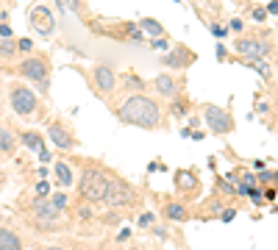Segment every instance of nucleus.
<instances>
[{"label": "nucleus", "instance_id": "f257e3e1", "mask_svg": "<svg viewBox=\"0 0 278 250\" xmlns=\"http://www.w3.org/2000/svg\"><path fill=\"white\" fill-rule=\"evenodd\" d=\"M117 120L126 125H134V128L153 131L162 122V109H159V103L153 98H147L142 92H131L117 106Z\"/></svg>", "mask_w": 278, "mask_h": 250}, {"label": "nucleus", "instance_id": "f03ea898", "mask_svg": "<svg viewBox=\"0 0 278 250\" xmlns=\"http://www.w3.org/2000/svg\"><path fill=\"white\" fill-rule=\"evenodd\" d=\"M106 189H109V175L98 167H89V170L81 175V183H78V192L84 200L89 203H100L106 198Z\"/></svg>", "mask_w": 278, "mask_h": 250}, {"label": "nucleus", "instance_id": "7ed1b4c3", "mask_svg": "<svg viewBox=\"0 0 278 250\" xmlns=\"http://www.w3.org/2000/svg\"><path fill=\"white\" fill-rule=\"evenodd\" d=\"M17 73L22 75L25 81L37 83L42 92L50 89V61H47L45 56H31V58H22L20 67H17Z\"/></svg>", "mask_w": 278, "mask_h": 250}, {"label": "nucleus", "instance_id": "20e7f679", "mask_svg": "<svg viewBox=\"0 0 278 250\" xmlns=\"http://www.w3.org/2000/svg\"><path fill=\"white\" fill-rule=\"evenodd\" d=\"M9 100H11L14 114H20V117H31V114H37V109H39V98L28 86H22V83H14V86L9 89Z\"/></svg>", "mask_w": 278, "mask_h": 250}, {"label": "nucleus", "instance_id": "39448f33", "mask_svg": "<svg viewBox=\"0 0 278 250\" xmlns=\"http://www.w3.org/2000/svg\"><path fill=\"white\" fill-rule=\"evenodd\" d=\"M28 22H31V28L39 34V37H45V39H50L53 31H56L53 11L47 9V6H42V3H37V6H31V9H28Z\"/></svg>", "mask_w": 278, "mask_h": 250}, {"label": "nucleus", "instance_id": "423d86ee", "mask_svg": "<svg viewBox=\"0 0 278 250\" xmlns=\"http://www.w3.org/2000/svg\"><path fill=\"white\" fill-rule=\"evenodd\" d=\"M203 120L206 125H209L214 134H231L234 131V120H231V114H228L226 109H220V106H203Z\"/></svg>", "mask_w": 278, "mask_h": 250}, {"label": "nucleus", "instance_id": "0eeeda50", "mask_svg": "<svg viewBox=\"0 0 278 250\" xmlns=\"http://www.w3.org/2000/svg\"><path fill=\"white\" fill-rule=\"evenodd\" d=\"M47 139H50L58 150H73V147L78 145L75 134L64 122H58V120H50V125H47Z\"/></svg>", "mask_w": 278, "mask_h": 250}, {"label": "nucleus", "instance_id": "6e6552de", "mask_svg": "<svg viewBox=\"0 0 278 250\" xmlns=\"http://www.w3.org/2000/svg\"><path fill=\"white\" fill-rule=\"evenodd\" d=\"M236 53H239L245 61H262V58L270 53V45L262 42V39L242 37V39H236Z\"/></svg>", "mask_w": 278, "mask_h": 250}, {"label": "nucleus", "instance_id": "1a4fd4ad", "mask_svg": "<svg viewBox=\"0 0 278 250\" xmlns=\"http://www.w3.org/2000/svg\"><path fill=\"white\" fill-rule=\"evenodd\" d=\"M111 206H128L137 200V195H134V189L128 186L126 181H120V178H109V189H106V198Z\"/></svg>", "mask_w": 278, "mask_h": 250}, {"label": "nucleus", "instance_id": "9d476101", "mask_svg": "<svg viewBox=\"0 0 278 250\" xmlns=\"http://www.w3.org/2000/svg\"><path fill=\"white\" fill-rule=\"evenodd\" d=\"M92 81H95V86H98L100 95H111L117 89V73L111 67H106V64H98V67L92 70Z\"/></svg>", "mask_w": 278, "mask_h": 250}, {"label": "nucleus", "instance_id": "9b49d317", "mask_svg": "<svg viewBox=\"0 0 278 250\" xmlns=\"http://www.w3.org/2000/svg\"><path fill=\"white\" fill-rule=\"evenodd\" d=\"M192 61H195V53H189L187 47H175V50H170L162 56V64L164 67H173V70H184Z\"/></svg>", "mask_w": 278, "mask_h": 250}, {"label": "nucleus", "instance_id": "f8f14e48", "mask_svg": "<svg viewBox=\"0 0 278 250\" xmlns=\"http://www.w3.org/2000/svg\"><path fill=\"white\" fill-rule=\"evenodd\" d=\"M153 86H156V92L162 95V98H175V95H178V81H175L173 75H156Z\"/></svg>", "mask_w": 278, "mask_h": 250}, {"label": "nucleus", "instance_id": "ddd939ff", "mask_svg": "<svg viewBox=\"0 0 278 250\" xmlns=\"http://www.w3.org/2000/svg\"><path fill=\"white\" fill-rule=\"evenodd\" d=\"M34 214H37L39 220H47V223H50V220H56L61 211H58V208L53 206L47 198H37V200H34Z\"/></svg>", "mask_w": 278, "mask_h": 250}, {"label": "nucleus", "instance_id": "4468645a", "mask_svg": "<svg viewBox=\"0 0 278 250\" xmlns=\"http://www.w3.org/2000/svg\"><path fill=\"white\" fill-rule=\"evenodd\" d=\"M139 31L147 34V37H153V39L164 37V25L159 20H153V17H142V20H139Z\"/></svg>", "mask_w": 278, "mask_h": 250}, {"label": "nucleus", "instance_id": "2eb2a0df", "mask_svg": "<svg viewBox=\"0 0 278 250\" xmlns=\"http://www.w3.org/2000/svg\"><path fill=\"white\" fill-rule=\"evenodd\" d=\"M17 150V142H14V134H11L6 125H0V153L3 156H11Z\"/></svg>", "mask_w": 278, "mask_h": 250}, {"label": "nucleus", "instance_id": "dca6fc26", "mask_svg": "<svg viewBox=\"0 0 278 250\" xmlns=\"http://www.w3.org/2000/svg\"><path fill=\"white\" fill-rule=\"evenodd\" d=\"M175 186L184 189V192H192V189L198 186V178H195V172H189V170H178V172H175Z\"/></svg>", "mask_w": 278, "mask_h": 250}, {"label": "nucleus", "instance_id": "f3484780", "mask_svg": "<svg viewBox=\"0 0 278 250\" xmlns=\"http://www.w3.org/2000/svg\"><path fill=\"white\" fill-rule=\"evenodd\" d=\"M22 145L28 147V150H42L45 147V136L42 134H37V131H25V134H22Z\"/></svg>", "mask_w": 278, "mask_h": 250}, {"label": "nucleus", "instance_id": "a211bd4d", "mask_svg": "<svg viewBox=\"0 0 278 250\" xmlns=\"http://www.w3.org/2000/svg\"><path fill=\"white\" fill-rule=\"evenodd\" d=\"M0 250H22L20 239H17L9 228H0Z\"/></svg>", "mask_w": 278, "mask_h": 250}, {"label": "nucleus", "instance_id": "6ab92c4d", "mask_svg": "<svg viewBox=\"0 0 278 250\" xmlns=\"http://www.w3.org/2000/svg\"><path fill=\"white\" fill-rule=\"evenodd\" d=\"M53 167H56L58 183H61V186H73V170H70V164L67 162H56Z\"/></svg>", "mask_w": 278, "mask_h": 250}, {"label": "nucleus", "instance_id": "aec40b11", "mask_svg": "<svg viewBox=\"0 0 278 250\" xmlns=\"http://www.w3.org/2000/svg\"><path fill=\"white\" fill-rule=\"evenodd\" d=\"M64 14H81V0H53Z\"/></svg>", "mask_w": 278, "mask_h": 250}, {"label": "nucleus", "instance_id": "412c9836", "mask_svg": "<svg viewBox=\"0 0 278 250\" xmlns=\"http://www.w3.org/2000/svg\"><path fill=\"white\" fill-rule=\"evenodd\" d=\"M164 214H167L170 220H187V208L181 203H167L164 206Z\"/></svg>", "mask_w": 278, "mask_h": 250}, {"label": "nucleus", "instance_id": "4be33fe9", "mask_svg": "<svg viewBox=\"0 0 278 250\" xmlns=\"http://www.w3.org/2000/svg\"><path fill=\"white\" fill-rule=\"evenodd\" d=\"M14 50H17V42L0 39V56H3V58H11V56H14Z\"/></svg>", "mask_w": 278, "mask_h": 250}, {"label": "nucleus", "instance_id": "5701e85b", "mask_svg": "<svg viewBox=\"0 0 278 250\" xmlns=\"http://www.w3.org/2000/svg\"><path fill=\"white\" fill-rule=\"evenodd\" d=\"M122 81H126V86H131V89H142V86H145V81H142L137 73H128Z\"/></svg>", "mask_w": 278, "mask_h": 250}, {"label": "nucleus", "instance_id": "b1692460", "mask_svg": "<svg viewBox=\"0 0 278 250\" xmlns=\"http://www.w3.org/2000/svg\"><path fill=\"white\" fill-rule=\"evenodd\" d=\"M50 203H53V206H56V208H58V211H61V208H64V206H67V195H64V192H58V195H53V198H50Z\"/></svg>", "mask_w": 278, "mask_h": 250}, {"label": "nucleus", "instance_id": "393cba45", "mask_svg": "<svg viewBox=\"0 0 278 250\" xmlns=\"http://www.w3.org/2000/svg\"><path fill=\"white\" fill-rule=\"evenodd\" d=\"M37 195L39 198H47V195H50V183H47V178H42V181L37 183Z\"/></svg>", "mask_w": 278, "mask_h": 250}, {"label": "nucleus", "instance_id": "a878e982", "mask_svg": "<svg viewBox=\"0 0 278 250\" xmlns=\"http://www.w3.org/2000/svg\"><path fill=\"white\" fill-rule=\"evenodd\" d=\"M17 50H34V42L31 39H17Z\"/></svg>", "mask_w": 278, "mask_h": 250}, {"label": "nucleus", "instance_id": "bb28decb", "mask_svg": "<svg viewBox=\"0 0 278 250\" xmlns=\"http://www.w3.org/2000/svg\"><path fill=\"white\" fill-rule=\"evenodd\" d=\"M253 20H256V22H264V20H267V11H264V9H256V11H253Z\"/></svg>", "mask_w": 278, "mask_h": 250}, {"label": "nucleus", "instance_id": "cd10ccee", "mask_svg": "<svg viewBox=\"0 0 278 250\" xmlns=\"http://www.w3.org/2000/svg\"><path fill=\"white\" fill-rule=\"evenodd\" d=\"M211 34H214V37L220 39V37H226L228 31H226V28H223V25H211Z\"/></svg>", "mask_w": 278, "mask_h": 250}, {"label": "nucleus", "instance_id": "c85d7f7f", "mask_svg": "<svg viewBox=\"0 0 278 250\" xmlns=\"http://www.w3.org/2000/svg\"><path fill=\"white\" fill-rule=\"evenodd\" d=\"M153 47H159V50H167V39H164V37L153 39Z\"/></svg>", "mask_w": 278, "mask_h": 250}, {"label": "nucleus", "instance_id": "c756f323", "mask_svg": "<svg viewBox=\"0 0 278 250\" xmlns=\"http://www.w3.org/2000/svg\"><path fill=\"white\" fill-rule=\"evenodd\" d=\"M39 162H42V164L50 162V150H47V147H42V150H39Z\"/></svg>", "mask_w": 278, "mask_h": 250}, {"label": "nucleus", "instance_id": "7c9ffc66", "mask_svg": "<svg viewBox=\"0 0 278 250\" xmlns=\"http://www.w3.org/2000/svg\"><path fill=\"white\" fill-rule=\"evenodd\" d=\"M9 37H11V28L3 22V25H0V39H9Z\"/></svg>", "mask_w": 278, "mask_h": 250}, {"label": "nucleus", "instance_id": "2f4dec72", "mask_svg": "<svg viewBox=\"0 0 278 250\" xmlns=\"http://www.w3.org/2000/svg\"><path fill=\"white\" fill-rule=\"evenodd\" d=\"M184 109H187V106H184V103H178V100L173 103V114H184Z\"/></svg>", "mask_w": 278, "mask_h": 250}, {"label": "nucleus", "instance_id": "473e14b6", "mask_svg": "<svg viewBox=\"0 0 278 250\" xmlns=\"http://www.w3.org/2000/svg\"><path fill=\"white\" fill-rule=\"evenodd\" d=\"M153 223V214H142L139 217V225H150Z\"/></svg>", "mask_w": 278, "mask_h": 250}, {"label": "nucleus", "instance_id": "72a5a7b5", "mask_svg": "<svg viewBox=\"0 0 278 250\" xmlns=\"http://www.w3.org/2000/svg\"><path fill=\"white\" fill-rule=\"evenodd\" d=\"M226 45H217V58H220V61H223V58H226Z\"/></svg>", "mask_w": 278, "mask_h": 250}, {"label": "nucleus", "instance_id": "f704fd0d", "mask_svg": "<svg viewBox=\"0 0 278 250\" xmlns=\"http://www.w3.org/2000/svg\"><path fill=\"white\" fill-rule=\"evenodd\" d=\"M267 14H278V0H273V3L267 6Z\"/></svg>", "mask_w": 278, "mask_h": 250}, {"label": "nucleus", "instance_id": "c9c22d12", "mask_svg": "<svg viewBox=\"0 0 278 250\" xmlns=\"http://www.w3.org/2000/svg\"><path fill=\"white\" fill-rule=\"evenodd\" d=\"M231 31H242V20H231Z\"/></svg>", "mask_w": 278, "mask_h": 250}, {"label": "nucleus", "instance_id": "e433bc0d", "mask_svg": "<svg viewBox=\"0 0 278 250\" xmlns=\"http://www.w3.org/2000/svg\"><path fill=\"white\" fill-rule=\"evenodd\" d=\"M0 189H3V170H0Z\"/></svg>", "mask_w": 278, "mask_h": 250}, {"label": "nucleus", "instance_id": "4c0bfd02", "mask_svg": "<svg viewBox=\"0 0 278 250\" xmlns=\"http://www.w3.org/2000/svg\"><path fill=\"white\" fill-rule=\"evenodd\" d=\"M42 250H61V247H42Z\"/></svg>", "mask_w": 278, "mask_h": 250}, {"label": "nucleus", "instance_id": "58836bf2", "mask_svg": "<svg viewBox=\"0 0 278 250\" xmlns=\"http://www.w3.org/2000/svg\"><path fill=\"white\" fill-rule=\"evenodd\" d=\"M175 3H181V0H175Z\"/></svg>", "mask_w": 278, "mask_h": 250}]
</instances>
